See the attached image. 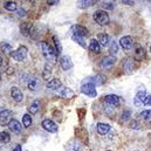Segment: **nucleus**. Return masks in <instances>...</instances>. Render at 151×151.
<instances>
[{
  "mask_svg": "<svg viewBox=\"0 0 151 151\" xmlns=\"http://www.w3.org/2000/svg\"><path fill=\"white\" fill-rule=\"evenodd\" d=\"M40 46H41V52H42V55L45 56V59L52 63H55L56 62V52L53 49V47L46 42H41Z\"/></svg>",
  "mask_w": 151,
  "mask_h": 151,
  "instance_id": "obj_1",
  "label": "nucleus"
},
{
  "mask_svg": "<svg viewBox=\"0 0 151 151\" xmlns=\"http://www.w3.org/2000/svg\"><path fill=\"white\" fill-rule=\"evenodd\" d=\"M93 17H94V20L96 21V24H99L100 26H106V25H108L109 21H110L109 14H108L106 11H102V9L96 11Z\"/></svg>",
  "mask_w": 151,
  "mask_h": 151,
  "instance_id": "obj_2",
  "label": "nucleus"
},
{
  "mask_svg": "<svg viewBox=\"0 0 151 151\" xmlns=\"http://www.w3.org/2000/svg\"><path fill=\"white\" fill-rule=\"evenodd\" d=\"M96 86H94L93 83H83L81 87V91L89 96V97H96L97 96V91H96Z\"/></svg>",
  "mask_w": 151,
  "mask_h": 151,
  "instance_id": "obj_3",
  "label": "nucleus"
},
{
  "mask_svg": "<svg viewBox=\"0 0 151 151\" xmlns=\"http://www.w3.org/2000/svg\"><path fill=\"white\" fill-rule=\"evenodd\" d=\"M27 53H28L27 48H26L25 46H20V47H19L17 50L12 52L11 56H12L14 60H17V61H22V60H25V59H26Z\"/></svg>",
  "mask_w": 151,
  "mask_h": 151,
  "instance_id": "obj_4",
  "label": "nucleus"
},
{
  "mask_svg": "<svg viewBox=\"0 0 151 151\" xmlns=\"http://www.w3.org/2000/svg\"><path fill=\"white\" fill-rule=\"evenodd\" d=\"M147 90H145V88H143V87H141L138 90H137V93H136V96H135V104H136V107H139L141 104H143V102H144V100L147 99Z\"/></svg>",
  "mask_w": 151,
  "mask_h": 151,
  "instance_id": "obj_5",
  "label": "nucleus"
},
{
  "mask_svg": "<svg viewBox=\"0 0 151 151\" xmlns=\"http://www.w3.org/2000/svg\"><path fill=\"white\" fill-rule=\"evenodd\" d=\"M11 121H12V111L8 110V109L2 110L1 114H0V125L1 127L8 125Z\"/></svg>",
  "mask_w": 151,
  "mask_h": 151,
  "instance_id": "obj_6",
  "label": "nucleus"
},
{
  "mask_svg": "<svg viewBox=\"0 0 151 151\" xmlns=\"http://www.w3.org/2000/svg\"><path fill=\"white\" fill-rule=\"evenodd\" d=\"M42 128H43L45 130L49 131V132H53V134H54V132H58V130H59L58 125H56L52 119H49V118L42 121Z\"/></svg>",
  "mask_w": 151,
  "mask_h": 151,
  "instance_id": "obj_7",
  "label": "nucleus"
},
{
  "mask_svg": "<svg viewBox=\"0 0 151 151\" xmlns=\"http://www.w3.org/2000/svg\"><path fill=\"white\" fill-rule=\"evenodd\" d=\"M115 62H116V58L113 56V55H109V56H104L102 59L100 66L103 69H109V68H111L114 65H115Z\"/></svg>",
  "mask_w": 151,
  "mask_h": 151,
  "instance_id": "obj_8",
  "label": "nucleus"
},
{
  "mask_svg": "<svg viewBox=\"0 0 151 151\" xmlns=\"http://www.w3.org/2000/svg\"><path fill=\"white\" fill-rule=\"evenodd\" d=\"M119 45L122 46L123 49H125V50H130V49L132 48V46H134V40H132L131 37H129V35H127V37H122L121 40H119Z\"/></svg>",
  "mask_w": 151,
  "mask_h": 151,
  "instance_id": "obj_9",
  "label": "nucleus"
},
{
  "mask_svg": "<svg viewBox=\"0 0 151 151\" xmlns=\"http://www.w3.org/2000/svg\"><path fill=\"white\" fill-rule=\"evenodd\" d=\"M60 65L63 70H70L73 68V61L68 55H63L60 60Z\"/></svg>",
  "mask_w": 151,
  "mask_h": 151,
  "instance_id": "obj_10",
  "label": "nucleus"
},
{
  "mask_svg": "<svg viewBox=\"0 0 151 151\" xmlns=\"http://www.w3.org/2000/svg\"><path fill=\"white\" fill-rule=\"evenodd\" d=\"M134 58L137 60V61H141L145 58V50L144 48L141 46V45H136L135 46V49H134Z\"/></svg>",
  "mask_w": 151,
  "mask_h": 151,
  "instance_id": "obj_11",
  "label": "nucleus"
},
{
  "mask_svg": "<svg viewBox=\"0 0 151 151\" xmlns=\"http://www.w3.org/2000/svg\"><path fill=\"white\" fill-rule=\"evenodd\" d=\"M11 96H12V99H13L15 102H22V100H24V94H22V91H21L19 88H17V87H13V88L11 89Z\"/></svg>",
  "mask_w": 151,
  "mask_h": 151,
  "instance_id": "obj_12",
  "label": "nucleus"
},
{
  "mask_svg": "<svg viewBox=\"0 0 151 151\" xmlns=\"http://www.w3.org/2000/svg\"><path fill=\"white\" fill-rule=\"evenodd\" d=\"M72 33H73V34H76V35H80V37H83V38L89 34L88 29H87L86 27L81 26V25H75V26H73V27H72Z\"/></svg>",
  "mask_w": 151,
  "mask_h": 151,
  "instance_id": "obj_13",
  "label": "nucleus"
},
{
  "mask_svg": "<svg viewBox=\"0 0 151 151\" xmlns=\"http://www.w3.org/2000/svg\"><path fill=\"white\" fill-rule=\"evenodd\" d=\"M58 94L61 96V97H65V99H70V97H73L75 94H74V91L70 89V88H68V87H61L59 90H58Z\"/></svg>",
  "mask_w": 151,
  "mask_h": 151,
  "instance_id": "obj_14",
  "label": "nucleus"
},
{
  "mask_svg": "<svg viewBox=\"0 0 151 151\" xmlns=\"http://www.w3.org/2000/svg\"><path fill=\"white\" fill-rule=\"evenodd\" d=\"M61 87H62V83L59 78H52L47 83V89H49V90H59Z\"/></svg>",
  "mask_w": 151,
  "mask_h": 151,
  "instance_id": "obj_15",
  "label": "nucleus"
},
{
  "mask_svg": "<svg viewBox=\"0 0 151 151\" xmlns=\"http://www.w3.org/2000/svg\"><path fill=\"white\" fill-rule=\"evenodd\" d=\"M93 83L94 86H101V84H103L104 83V77H102L101 75H96L94 76V77H89L88 80L86 78L84 80V83Z\"/></svg>",
  "mask_w": 151,
  "mask_h": 151,
  "instance_id": "obj_16",
  "label": "nucleus"
},
{
  "mask_svg": "<svg viewBox=\"0 0 151 151\" xmlns=\"http://www.w3.org/2000/svg\"><path fill=\"white\" fill-rule=\"evenodd\" d=\"M106 102L108 103V104H110V106H114V107H118L119 106V102H121V100H119V97L117 96V95H107L106 96Z\"/></svg>",
  "mask_w": 151,
  "mask_h": 151,
  "instance_id": "obj_17",
  "label": "nucleus"
},
{
  "mask_svg": "<svg viewBox=\"0 0 151 151\" xmlns=\"http://www.w3.org/2000/svg\"><path fill=\"white\" fill-rule=\"evenodd\" d=\"M27 86H28L29 90L35 91V90H38L39 87H40V80H39L38 77H31L28 80V84Z\"/></svg>",
  "mask_w": 151,
  "mask_h": 151,
  "instance_id": "obj_18",
  "label": "nucleus"
},
{
  "mask_svg": "<svg viewBox=\"0 0 151 151\" xmlns=\"http://www.w3.org/2000/svg\"><path fill=\"white\" fill-rule=\"evenodd\" d=\"M97 41H99V43L101 46L106 47V46H108L110 43V37L108 34H106V33H101V34L97 35Z\"/></svg>",
  "mask_w": 151,
  "mask_h": 151,
  "instance_id": "obj_19",
  "label": "nucleus"
},
{
  "mask_svg": "<svg viewBox=\"0 0 151 151\" xmlns=\"http://www.w3.org/2000/svg\"><path fill=\"white\" fill-rule=\"evenodd\" d=\"M8 127H9V129H11L13 132H15V134L21 132V124H20V122L17 121V119H12V121L9 122Z\"/></svg>",
  "mask_w": 151,
  "mask_h": 151,
  "instance_id": "obj_20",
  "label": "nucleus"
},
{
  "mask_svg": "<svg viewBox=\"0 0 151 151\" xmlns=\"http://www.w3.org/2000/svg\"><path fill=\"white\" fill-rule=\"evenodd\" d=\"M89 49H90L93 53H96V54H99V53L101 52V45L99 43V41H97L96 39H93V40L90 41V43H89Z\"/></svg>",
  "mask_w": 151,
  "mask_h": 151,
  "instance_id": "obj_21",
  "label": "nucleus"
},
{
  "mask_svg": "<svg viewBox=\"0 0 151 151\" xmlns=\"http://www.w3.org/2000/svg\"><path fill=\"white\" fill-rule=\"evenodd\" d=\"M110 130V125L108 123H99L97 124V132L100 135H106Z\"/></svg>",
  "mask_w": 151,
  "mask_h": 151,
  "instance_id": "obj_22",
  "label": "nucleus"
},
{
  "mask_svg": "<svg viewBox=\"0 0 151 151\" xmlns=\"http://www.w3.org/2000/svg\"><path fill=\"white\" fill-rule=\"evenodd\" d=\"M67 151H81V145L78 143V141H70L67 145Z\"/></svg>",
  "mask_w": 151,
  "mask_h": 151,
  "instance_id": "obj_23",
  "label": "nucleus"
},
{
  "mask_svg": "<svg viewBox=\"0 0 151 151\" xmlns=\"http://www.w3.org/2000/svg\"><path fill=\"white\" fill-rule=\"evenodd\" d=\"M40 100H34L32 103H31V106H29V108H28V110H29V113L31 114H37L40 110Z\"/></svg>",
  "mask_w": 151,
  "mask_h": 151,
  "instance_id": "obj_24",
  "label": "nucleus"
},
{
  "mask_svg": "<svg viewBox=\"0 0 151 151\" xmlns=\"http://www.w3.org/2000/svg\"><path fill=\"white\" fill-rule=\"evenodd\" d=\"M123 68L127 73H131L134 70V62L131 59H127L124 62H123Z\"/></svg>",
  "mask_w": 151,
  "mask_h": 151,
  "instance_id": "obj_25",
  "label": "nucleus"
},
{
  "mask_svg": "<svg viewBox=\"0 0 151 151\" xmlns=\"http://www.w3.org/2000/svg\"><path fill=\"white\" fill-rule=\"evenodd\" d=\"M95 4L94 0H81V1H77V7L80 8H87V7H90Z\"/></svg>",
  "mask_w": 151,
  "mask_h": 151,
  "instance_id": "obj_26",
  "label": "nucleus"
},
{
  "mask_svg": "<svg viewBox=\"0 0 151 151\" xmlns=\"http://www.w3.org/2000/svg\"><path fill=\"white\" fill-rule=\"evenodd\" d=\"M0 48H1V50H2L6 55H11V54H12V46H11L9 43H7V42H1Z\"/></svg>",
  "mask_w": 151,
  "mask_h": 151,
  "instance_id": "obj_27",
  "label": "nucleus"
},
{
  "mask_svg": "<svg viewBox=\"0 0 151 151\" xmlns=\"http://www.w3.org/2000/svg\"><path fill=\"white\" fill-rule=\"evenodd\" d=\"M32 117H31V115H28V114H26V115H24V117H22V124L26 127V128H29L31 125H32Z\"/></svg>",
  "mask_w": 151,
  "mask_h": 151,
  "instance_id": "obj_28",
  "label": "nucleus"
},
{
  "mask_svg": "<svg viewBox=\"0 0 151 151\" xmlns=\"http://www.w3.org/2000/svg\"><path fill=\"white\" fill-rule=\"evenodd\" d=\"M50 74H52V67H50L48 63H46L45 69H43V73H42V77H43L45 80H48Z\"/></svg>",
  "mask_w": 151,
  "mask_h": 151,
  "instance_id": "obj_29",
  "label": "nucleus"
},
{
  "mask_svg": "<svg viewBox=\"0 0 151 151\" xmlns=\"http://www.w3.org/2000/svg\"><path fill=\"white\" fill-rule=\"evenodd\" d=\"M5 8H6L7 11L13 12V11L17 9V2H15V1H6V2H5Z\"/></svg>",
  "mask_w": 151,
  "mask_h": 151,
  "instance_id": "obj_30",
  "label": "nucleus"
},
{
  "mask_svg": "<svg viewBox=\"0 0 151 151\" xmlns=\"http://www.w3.org/2000/svg\"><path fill=\"white\" fill-rule=\"evenodd\" d=\"M53 40H54V43H55V52H56V54H61V52H62V46H61V42H60L59 38H58V37H54Z\"/></svg>",
  "mask_w": 151,
  "mask_h": 151,
  "instance_id": "obj_31",
  "label": "nucleus"
},
{
  "mask_svg": "<svg viewBox=\"0 0 151 151\" xmlns=\"http://www.w3.org/2000/svg\"><path fill=\"white\" fill-rule=\"evenodd\" d=\"M117 52H118V45H117V42L116 41H111L110 42V46H109V53L114 56Z\"/></svg>",
  "mask_w": 151,
  "mask_h": 151,
  "instance_id": "obj_32",
  "label": "nucleus"
},
{
  "mask_svg": "<svg viewBox=\"0 0 151 151\" xmlns=\"http://www.w3.org/2000/svg\"><path fill=\"white\" fill-rule=\"evenodd\" d=\"M139 118L143 121H151V110H143L139 114Z\"/></svg>",
  "mask_w": 151,
  "mask_h": 151,
  "instance_id": "obj_33",
  "label": "nucleus"
},
{
  "mask_svg": "<svg viewBox=\"0 0 151 151\" xmlns=\"http://www.w3.org/2000/svg\"><path fill=\"white\" fill-rule=\"evenodd\" d=\"M130 117H131V111L130 110H124L122 115H121V122H127V121H129L130 119Z\"/></svg>",
  "mask_w": 151,
  "mask_h": 151,
  "instance_id": "obj_34",
  "label": "nucleus"
},
{
  "mask_svg": "<svg viewBox=\"0 0 151 151\" xmlns=\"http://www.w3.org/2000/svg\"><path fill=\"white\" fill-rule=\"evenodd\" d=\"M72 38H73V40H74L75 42H77L78 45H81L82 47H86V42H84V38H83V37H80V35L73 34Z\"/></svg>",
  "mask_w": 151,
  "mask_h": 151,
  "instance_id": "obj_35",
  "label": "nucleus"
},
{
  "mask_svg": "<svg viewBox=\"0 0 151 151\" xmlns=\"http://www.w3.org/2000/svg\"><path fill=\"white\" fill-rule=\"evenodd\" d=\"M9 142V135L7 132H0V143H8Z\"/></svg>",
  "mask_w": 151,
  "mask_h": 151,
  "instance_id": "obj_36",
  "label": "nucleus"
},
{
  "mask_svg": "<svg viewBox=\"0 0 151 151\" xmlns=\"http://www.w3.org/2000/svg\"><path fill=\"white\" fill-rule=\"evenodd\" d=\"M129 128H130V129H134V130H138V129H141V125H139L138 121H136V119H132V121H130Z\"/></svg>",
  "mask_w": 151,
  "mask_h": 151,
  "instance_id": "obj_37",
  "label": "nucleus"
},
{
  "mask_svg": "<svg viewBox=\"0 0 151 151\" xmlns=\"http://www.w3.org/2000/svg\"><path fill=\"white\" fill-rule=\"evenodd\" d=\"M20 29H21V33H22L24 35H28V31L31 29V25H28V24H24V25H21Z\"/></svg>",
  "mask_w": 151,
  "mask_h": 151,
  "instance_id": "obj_38",
  "label": "nucleus"
},
{
  "mask_svg": "<svg viewBox=\"0 0 151 151\" xmlns=\"http://www.w3.org/2000/svg\"><path fill=\"white\" fill-rule=\"evenodd\" d=\"M102 5H103V7H104L106 9H113V8H114L113 2H111V1H107V2H103Z\"/></svg>",
  "mask_w": 151,
  "mask_h": 151,
  "instance_id": "obj_39",
  "label": "nucleus"
},
{
  "mask_svg": "<svg viewBox=\"0 0 151 151\" xmlns=\"http://www.w3.org/2000/svg\"><path fill=\"white\" fill-rule=\"evenodd\" d=\"M143 104H145V106H151V95H148V96H147V99L144 100Z\"/></svg>",
  "mask_w": 151,
  "mask_h": 151,
  "instance_id": "obj_40",
  "label": "nucleus"
},
{
  "mask_svg": "<svg viewBox=\"0 0 151 151\" xmlns=\"http://www.w3.org/2000/svg\"><path fill=\"white\" fill-rule=\"evenodd\" d=\"M56 2H59V1H58V0H48V1H47L48 5H54V4H56Z\"/></svg>",
  "mask_w": 151,
  "mask_h": 151,
  "instance_id": "obj_41",
  "label": "nucleus"
},
{
  "mask_svg": "<svg viewBox=\"0 0 151 151\" xmlns=\"http://www.w3.org/2000/svg\"><path fill=\"white\" fill-rule=\"evenodd\" d=\"M12 151H22V149H21V145H17L14 149Z\"/></svg>",
  "mask_w": 151,
  "mask_h": 151,
  "instance_id": "obj_42",
  "label": "nucleus"
},
{
  "mask_svg": "<svg viewBox=\"0 0 151 151\" xmlns=\"http://www.w3.org/2000/svg\"><path fill=\"white\" fill-rule=\"evenodd\" d=\"M122 2L123 4H127V5H132L134 4V1H129V0H123Z\"/></svg>",
  "mask_w": 151,
  "mask_h": 151,
  "instance_id": "obj_43",
  "label": "nucleus"
},
{
  "mask_svg": "<svg viewBox=\"0 0 151 151\" xmlns=\"http://www.w3.org/2000/svg\"><path fill=\"white\" fill-rule=\"evenodd\" d=\"M18 14H19V15H20V17H24V15H25V11H24V9H21V8H20V9H19V13H18Z\"/></svg>",
  "mask_w": 151,
  "mask_h": 151,
  "instance_id": "obj_44",
  "label": "nucleus"
},
{
  "mask_svg": "<svg viewBox=\"0 0 151 151\" xmlns=\"http://www.w3.org/2000/svg\"><path fill=\"white\" fill-rule=\"evenodd\" d=\"M1 65H2V59L0 58V66H1Z\"/></svg>",
  "mask_w": 151,
  "mask_h": 151,
  "instance_id": "obj_45",
  "label": "nucleus"
},
{
  "mask_svg": "<svg viewBox=\"0 0 151 151\" xmlns=\"http://www.w3.org/2000/svg\"><path fill=\"white\" fill-rule=\"evenodd\" d=\"M1 111H2V109H1V107H0V114H1Z\"/></svg>",
  "mask_w": 151,
  "mask_h": 151,
  "instance_id": "obj_46",
  "label": "nucleus"
},
{
  "mask_svg": "<svg viewBox=\"0 0 151 151\" xmlns=\"http://www.w3.org/2000/svg\"><path fill=\"white\" fill-rule=\"evenodd\" d=\"M106 151H111V150H106Z\"/></svg>",
  "mask_w": 151,
  "mask_h": 151,
  "instance_id": "obj_47",
  "label": "nucleus"
},
{
  "mask_svg": "<svg viewBox=\"0 0 151 151\" xmlns=\"http://www.w3.org/2000/svg\"><path fill=\"white\" fill-rule=\"evenodd\" d=\"M150 52H151V47H150Z\"/></svg>",
  "mask_w": 151,
  "mask_h": 151,
  "instance_id": "obj_48",
  "label": "nucleus"
},
{
  "mask_svg": "<svg viewBox=\"0 0 151 151\" xmlns=\"http://www.w3.org/2000/svg\"><path fill=\"white\" fill-rule=\"evenodd\" d=\"M136 151H137V150H136Z\"/></svg>",
  "mask_w": 151,
  "mask_h": 151,
  "instance_id": "obj_49",
  "label": "nucleus"
}]
</instances>
